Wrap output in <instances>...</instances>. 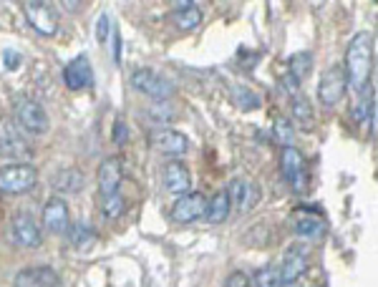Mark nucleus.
<instances>
[{
	"label": "nucleus",
	"instance_id": "33",
	"mask_svg": "<svg viewBox=\"0 0 378 287\" xmlns=\"http://www.w3.org/2000/svg\"><path fill=\"white\" fill-rule=\"evenodd\" d=\"M126 139H129V126L122 121V119H119V121L114 124V141H117V144H124Z\"/></svg>",
	"mask_w": 378,
	"mask_h": 287
},
{
	"label": "nucleus",
	"instance_id": "6",
	"mask_svg": "<svg viewBox=\"0 0 378 287\" xmlns=\"http://www.w3.org/2000/svg\"><path fill=\"white\" fill-rule=\"evenodd\" d=\"M280 164H283V177L295 192H306L308 189V169H306V159L295 146H285L283 156H280Z\"/></svg>",
	"mask_w": 378,
	"mask_h": 287
},
{
	"label": "nucleus",
	"instance_id": "19",
	"mask_svg": "<svg viewBox=\"0 0 378 287\" xmlns=\"http://www.w3.org/2000/svg\"><path fill=\"white\" fill-rule=\"evenodd\" d=\"M172 21L182 31H195L202 23V11L197 8V3H174Z\"/></svg>",
	"mask_w": 378,
	"mask_h": 287
},
{
	"label": "nucleus",
	"instance_id": "14",
	"mask_svg": "<svg viewBox=\"0 0 378 287\" xmlns=\"http://www.w3.org/2000/svg\"><path fill=\"white\" fill-rule=\"evenodd\" d=\"M63 81H66V89L71 91H81L89 89L94 83V71H91V61L86 55H76L73 61L66 63L63 68Z\"/></svg>",
	"mask_w": 378,
	"mask_h": 287
},
{
	"label": "nucleus",
	"instance_id": "35",
	"mask_svg": "<svg viewBox=\"0 0 378 287\" xmlns=\"http://www.w3.org/2000/svg\"><path fill=\"white\" fill-rule=\"evenodd\" d=\"M114 61H122V38H119V33H114Z\"/></svg>",
	"mask_w": 378,
	"mask_h": 287
},
{
	"label": "nucleus",
	"instance_id": "18",
	"mask_svg": "<svg viewBox=\"0 0 378 287\" xmlns=\"http://www.w3.org/2000/svg\"><path fill=\"white\" fill-rule=\"evenodd\" d=\"M230 212H232V205H230V197L225 189H220L217 194H212L210 199H207V222H212V224H222V222H227Z\"/></svg>",
	"mask_w": 378,
	"mask_h": 287
},
{
	"label": "nucleus",
	"instance_id": "8",
	"mask_svg": "<svg viewBox=\"0 0 378 287\" xmlns=\"http://www.w3.org/2000/svg\"><path fill=\"white\" fill-rule=\"evenodd\" d=\"M308 262H310V249L306 244H293L285 252L283 265L278 267L280 277H283V285H295V282L301 280L308 270Z\"/></svg>",
	"mask_w": 378,
	"mask_h": 287
},
{
	"label": "nucleus",
	"instance_id": "2",
	"mask_svg": "<svg viewBox=\"0 0 378 287\" xmlns=\"http://www.w3.org/2000/svg\"><path fill=\"white\" fill-rule=\"evenodd\" d=\"M38 182V171L28 161L6 164L0 169V192L3 194H26Z\"/></svg>",
	"mask_w": 378,
	"mask_h": 287
},
{
	"label": "nucleus",
	"instance_id": "7",
	"mask_svg": "<svg viewBox=\"0 0 378 287\" xmlns=\"http://www.w3.org/2000/svg\"><path fill=\"white\" fill-rule=\"evenodd\" d=\"M345 89H348V81H345L343 66H330L320 78L318 99H320L323 106H335L345 96Z\"/></svg>",
	"mask_w": 378,
	"mask_h": 287
},
{
	"label": "nucleus",
	"instance_id": "28",
	"mask_svg": "<svg viewBox=\"0 0 378 287\" xmlns=\"http://www.w3.org/2000/svg\"><path fill=\"white\" fill-rule=\"evenodd\" d=\"M68 232H71V242L76 244L78 249H89L91 244L96 242L94 232H91V229H89L86 224H76L73 229H68Z\"/></svg>",
	"mask_w": 378,
	"mask_h": 287
},
{
	"label": "nucleus",
	"instance_id": "22",
	"mask_svg": "<svg viewBox=\"0 0 378 287\" xmlns=\"http://www.w3.org/2000/svg\"><path fill=\"white\" fill-rule=\"evenodd\" d=\"M53 187H56L58 192L76 194L84 187V177H81V171L78 169H61L56 174V179H53Z\"/></svg>",
	"mask_w": 378,
	"mask_h": 287
},
{
	"label": "nucleus",
	"instance_id": "29",
	"mask_svg": "<svg viewBox=\"0 0 378 287\" xmlns=\"http://www.w3.org/2000/svg\"><path fill=\"white\" fill-rule=\"evenodd\" d=\"M275 136H278L280 141L285 144V146H293L295 131H293V124H290L285 117H278V119H275Z\"/></svg>",
	"mask_w": 378,
	"mask_h": 287
},
{
	"label": "nucleus",
	"instance_id": "20",
	"mask_svg": "<svg viewBox=\"0 0 378 287\" xmlns=\"http://www.w3.org/2000/svg\"><path fill=\"white\" fill-rule=\"evenodd\" d=\"M0 151L8 156H13V159H26V156H31V146L21 139V134L13 131V129H8L6 134H3V141H0Z\"/></svg>",
	"mask_w": 378,
	"mask_h": 287
},
{
	"label": "nucleus",
	"instance_id": "27",
	"mask_svg": "<svg viewBox=\"0 0 378 287\" xmlns=\"http://www.w3.org/2000/svg\"><path fill=\"white\" fill-rule=\"evenodd\" d=\"M232 101H234V104H237L242 111H252V109H257V106H260V99H257V96L252 94L250 89H242V86H234Z\"/></svg>",
	"mask_w": 378,
	"mask_h": 287
},
{
	"label": "nucleus",
	"instance_id": "11",
	"mask_svg": "<svg viewBox=\"0 0 378 287\" xmlns=\"http://www.w3.org/2000/svg\"><path fill=\"white\" fill-rule=\"evenodd\" d=\"M225 192H227V197H230V205L239 212H250L252 207L260 202V189H257L250 179H242V177L232 179Z\"/></svg>",
	"mask_w": 378,
	"mask_h": 287
},
{
	"label": "nucleus",
	"instance_id": "10",
	"mask_svg": "<svg viewBox=\"0 0 378 287\" xmlns=\"http://www.w3.org/2000/svg\"><path fill=\"white\" fill-rule=\"evenodd\" d=\"M205 212H207V197L205 194L189 192V194H182V197L174 202L172 220L177 222V224H189V222L205 217Z\"/></svg>",
	"mask_w": 378,
	"mask_h": 287
},
{
	"label": "nucleus",
	"instance_id": "32",
	"mask_svg": "<svg viewBox=\"0 0 378 287\" xmlns=\"http://www.w3.org/2000/svg\"><path fill=\"white\" fill-rule=\"evenodd\" d=\"M112 18L106 16V13H101L99 16V26H96V38H99V43H106V38H109V31H112Z\"/></svg>",
	"mask_w": 378,
	"mask_h": 287
},
{
	"label": "nucleus",
	"instance_id": "23",
	"mask_svg": "<svg viewBox=\"0 0 378 287\" xmlns=\"http://www.w3.org/2000/svg\"><path fill=\"white\" fill-rule=\"evenodd\" d=\"M293 117L301 121V126H306V129H313V106H310V101L306 99V96H301V94H295L293 96Z\"/></svg>",
	"mask_w": 378,
	"mask_h": 287
},
{
	"label": "nucleus",
	"instance_id": "31",
	"mask_svg": "<svg viewBox=\"0 0 378 287\" xmlns=\"http://www.w3.org/2000/svg\"><path fill=\"white\" fill-rule=\"evenodd\" d=\"M225 287H252V280H250V275H247V272L234 270L232 275H227Z\"/></svg>",
	"mask_w": 378,
	"mask_h": 287
},
{
	"label": "nucleus",
	"instance_id": "16",
	"mask_svg": "<svg viewBox=\"0 0 378 287\" xmlns=\"http://www.w3.org/2000/svg\"><path fill=\"white\" fill-rule=\"evenodd\" d=\"M164 187L172 194H189L192 189V177H189V169L182 161H167L164 164Z\"/></svg>",
	"mask_w": 378,
	"mask_h": 287
},
{
	"label": "nucleus",
	"instance_id": "34",
	"mask_svg": "<svg viewBox=\"0 0 378 287\" xmlns=\"http://www.w3.org/2000/svg\"><path fill=\"white\" fill-rule=\"evenodd\" d=\"M3 61H6L8 68H18V63H21V55L13 53V50H6V53H3Z\"/></svg>",
	"mask_w": 378,
	"mask_h": 287
},
{
	"label": "nucleus",
	"instance_id": "30",
	"mask_svg": "<svg viewBox=\"0 0 378 287\" xmlns=\"http://www.w3.org/2000/svg\"><path fill=\"white\" fill-rule=\"evenodd\" d=\"M149 119H154V121H159V124H169L177 119V111L167 104H154L149 109Z\"/></svg>",
	"mask_w": 378,
	"mask_h": 287
},
{
	"label": "nucleus",
	"instance_id": "36",
	"mask_svg": "<svg viewBox=\"0 0 378 287\" xmlns=\"http://www.w3.org/2000/svg\"><path fill=\"white\" fill-rule=\"evenodd\" d=\"M288 287H295V285H288Z\"/></svg>",
	"mask_w": 378,
	"mask_h": 287
},
{
	"label": "nucleus",
	"instance_id": "24",
	"mask_svg": "<svg viewBox=\"0 0 378 287\" xmlns=\"http://www.w3.org/2000/svg\"><path fill=\"white\" fill-rule=\"evenodd\" d=\"M252 287H285V285H283V277H280L278 267L267 265V267H260V270L255 272Z\"/></svg>",
	"mask_w": 378,
	"mask_h": 287
},
{
	"label": "nucleus",
	"instance_id": "13",
	"mask_svg": "<svg viewBox=\"0 0 378 287\" xmlns=\"http://www.w3.org/2000/svg\"><path fill=\"white\" fill-rule=\"evenodd\" d=\"M43 227L50 234H63L71 229V215L63 199L53 197L43 205Z\"/></svg>",
	"mask_w": 378,
	"mask_h": 287
},
{
	"label": "nucleus",
	"instance_id": "25",
	"mask_svg": "<svg viewBox=\"0 0 378 287\" xmlns=\"http://www.w3.org/2000/svg\"><path fill=\"white\" fill-rule=\"evenodd\" d=\"M295 229H298L301 237H318L323 232V220H318V217H298Z\"/></svg>",
	"mask_w": 378,
	"mask_h": 287
},
{
	"label": "nucleus",
	"instance_id": "15",
	"mask_svg": "<svg viewBox=\"0 0 378 287\" xmlns=\"http://www.w3.org/2000/svg\"><path fill=\"white\" fill-rule=\"evenodd\" d=\"M154 141V149L161 151L167 156H182L189 149V139L182 131H174V129H159V131L151 136Z\"/></svg>",
	"mask_w": 378,
	"mask_h": 287
},
{
	"label": "nucleus",
	"instance_id": "21",
	"mask_svg": "<svg viewBox=\"0 0 378 287\" xmlns=\"http://www.w3.org/2000/svg\"><path fill=\"white\" fill-rule=\"evenodd\" d=\"M310 66H313V55L306 53V50H301V53H293L288 61V76L293 78V81L303 83L308 76H310Z\"/></svg>",
	"mask_w": 378,
	"mask_h": 287
},
{
	"label": "nucleus",
	"instance_id": "1",
	"mask_svg": "<svg viewBox=\"0 0 378 287\" xmlns=\"http://www.w3.org/2000/svg\"><path fill=\"white\" fill-rule=\"evenodd\" d=\"M345 81L356 94H366L373 73V36L368 31H358L348 40L345 48Z\"/></svg>",
	"mask_w": 378,
	"mask_h": 287
},
{
	"label": "nucleus",
	"instance_id": "5",
	"mask_svg": "<svg viewBox=\"0 0 378 287\" xmlns=\"http://www.w3.org/2000/svg\"><path fill=\"white\" fill-rule=\"evenodd\" d=\"M23 13H26V21L31 23V28H33L36 33L45 36V38H50V36L58 33L56 11H53L48 3H40V0H28V3L23 6Z\"/></svg>",
	"mask_w": 378,
	"mask_h": 287
},
{
	"label": "nucleus",
	"instance_id": "12",
	"mask_svg": "<svg viewBox=\"0 0 378 287\" xmlns=\"http://www.w3.org/2000/svg\"><path fill=\"white\" fill-rule=\"evenodd\" d=\"M122 179H124L122 156H109V159L101 161V166H99V192H101V197L119 194Z\"/></svg>",
	"mask_w": 378,
	"mask_h": 287
},
{
	"label": "nucleus",
	"instance_id": "26",
	"mask_svg": "<svg viewBox=\"0 0 378 287\" xmlns=\"http://www.w3.org/2000/svg\"><path fill=\"white\" fill-rule=\"evenodd\" d=\"M124 210H126V202H124L122 194H112V197H104L101 212H104L106 220H117V217L124 215Z\"/></svg>",
	"mask_w": 378,
	"mask_h": 287
},
{
	"label": "nucleus",
	"instance_id": "17",
	"mask_svg": "<svg viewBox=\"0 0 378 287\" xmlns=\"http://www.w3.org/2000/svg\"><path fill=\"white\" fill-rule=\"evenodd\" d=\"M61 277L50 267H28L21 270L16 277V287H58Z\"/></svg>",
	"mask_w": 378,
	"mask_h": 287
},
{
	"label": "nucleus",
	"instance_id": "3",
	"mask_svg": "<svg viewBox=\"0 0 378 287\" xmlns=\"http://www.w3.org/2000/svg\"><path fill=\"white\" fill-rule=\"evenodd\" d=\"M16 121L23 131L28 134H45L50 129V119L45 114V109L38 101L28 99V96H21L16 101Z\"/></svg>",
	"mask_w": 378,
	"mask_h": 287
},
{
	"label": "nucleus",
	"instance_id": "4",
	"mask_svg": "<svg viewBox=\"0 0 378 287\" xmlns=\"http://www.w3.org/2000/svg\"><path fill=\"white\" fill-rule=\"evenodd\" d=\"M131 86L156 101H167L169 96L174 94L172 81H167V78L161 76V73H156L154 68H139V71H134Z\"/></svg>",
	"mask_w": 378,
	"mask_h": 287
},
{
	"label": "nucleus",
	"instance_id": "9",
	"mask_svg": "<svg viewBox=\"0 0 378 287\" xmlns=\"http://www.w3.org/2000/svg\"><path fill=\"white\" fill-rule=\"evenodd\" d=\"M11 232H13V242L23 249H33L40 244V229H38V222L33 220V215L26 210H21L16 217H13V224H11Z\"/></svg>",
	"mask_w": 378,
	"mask_h": 287
}]
</instances>
